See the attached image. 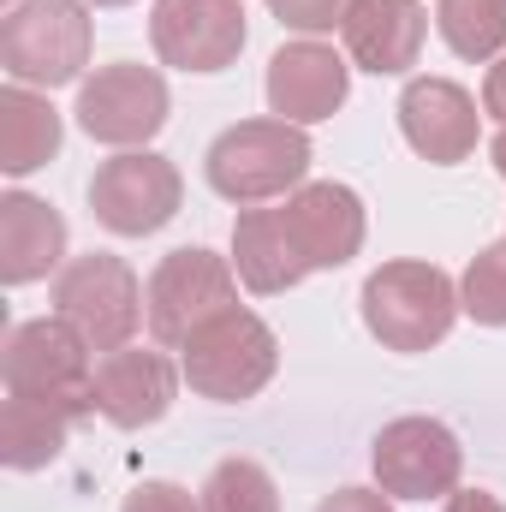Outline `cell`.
Segmentation results:
<instances>
[{
	"label": "cell",
	"instance_id": "1",
	"mask_svg": "<svg viewBox=\"0 0 506 512\" xmlns=\"http://www.w3.org/2000/svg\"><path fill=\"white\" fill-rule=\"evenodd\" d=\"M358 304H364V328L376 334L387 352H429V346H441L453 334L459 310H465L459 286L447 280V268L417 262V256L381 262L376 274L364 280Z\"/></svg>",
	"mask_w": 506,
	"mask_h": 512
},
{
	"label": "cell",
	"instance_id": "2",
	"mask_svg": "<svg viewBox=\"0 0 506 512\" xmlns=\"http://www.w3.org/2000/svg\"><path fill=\"white\" fill-rule=\"evenodd\" d=\"M90 36V0H18L0 18V66L24 90L84 84Z\"/></svg>",
	"mask_w": 506,
	"mask_h": 512
},
{
	"label": "cell",
	"instance_id": "3",
	"mask_svg": "<svg viewBox=\"0 0 506 512\" xmlns=\"http://www.w3.org/2000/svg\"><path fill=\"white\" fill-rule=\"evenodd\" d=\"M310 137L304 126H286V120H245V126H227L209 155H203V173H209V191L256 209V203H274V197H292L310 173Z\"/></svg>",
	"mask_w": 506,
	"mask_h": 512
},
{
	"label": "cell",
	"instance_id": "4",
	"mask_svg": "<svg viewBox=\"0 0 506 512\" xmlns=\"http://www.w3.org/2000/svg\"><path fill=\"white\" fill-rule=\"evenodd\" d=\"M179 352H185L179 370H185L191 393H203V399H215V405H245V399H256L262 387L274 382V370H280V340H274V328H268L256 310H245V304L221 310V316H215L209 328H197Z\"/></svg>",
	"mask_w": 506,
	"mask_h": 512
},
{
	"label": "cell",
	"instance_id": "5",
	"mask_svg": "<svg viewBox=\"0 0 506 512\" xmlns=\"http://www.w3.org/2000/svg\"><path fill=\"white\" fill-rule=\"evenodd\" d=\"M0 376H6V393L66 405L72 417L96 411V364H90V340H84L66 316L18 322V328L6 334V346H0Z\"/></svg>",
	"mask_w": 506,
	"mask_h": 512
},
{
	"label": "cell",
	"instance_id": "6",
	"mask_svg": "<svg viewBox=\"0 0 506 512\" xmlns=\"http://www.w3.org/2000/svg\"><path fill=\"white\" fill-rule=\"evenodd\" d=\"M239 304V268L227 256L203 251V245H185V251H167L155 262L149 286H143V316H149V334L155 346H185L197 328H209L221 310Z\"/></svg>",
	"mask_w": 506,
	"mask_h": 512
},
{
	"label": "cell",
	"instance_id": "7",
	"mask_svg": "<svg viewBox=\"0 0 506 512\" xmlns=\"http://www.w3.org/2000/svg\"><path fill=\"white\" fill-rule=\"evenodd\" d=\"M54 316H66L90 340V352L131 346V334L143 322V286H137L131 262L114 251L72 256L54 280Z\"/></svg>",
	"mask_w": 506,
	"mask_h": 512
},
{
	"label": "cell",
	"instance_id": "8",
	"mask_svg": "<svg viewBox=\"0 0 506 512\" xmlns=\"http://www.w3.org/2000/svg\"><path fill=\"white\" fill-rule=\"evenodd\" d=\"M185 203V179L167 155L155 149H120L114 161L96 167L90 179V215L120 233V239H149L161 233Z\"/></svg>",
	"mask_w": 506,
	"mask_h": 512
},
{
	"label": "cell",
	"instance_id": "9",
	"mask_svg": "<svg viewBox=\"0 0 506 512\" xmlns=\"http://www.w3.org/2000/svg\"><path fill=\"white\" fill-rule=\"evenodd\" d=\"M72 114L108 149H143L149 137H161L167 114H173V96H167V78L155 66L120 60V66H102V72H90L78 84Z\"/></svg>",
	"mask_w": 506,
	"mask_h": 512
},
{
	"label": "cell",
	"instance_id": "10",
	"mask_svg": "<svg viewBox=\"0 0 506 512\" xmlns=\"http://www.w3.org/2000/svg\"><path fill=\"white\" fill-rule=\"evenodd\" d=\"M376 465V489L393 501H441L459 489L465 471V447L447 423L435 417H393L370 447Z\"/></svg>",
	"mask_w": 506,
	"mask_h": 512
},
{
	"label": "cell",
	"instance_id": "11",
	"mask_svg": "<svg viewBox=\"0 0 506 512\" xmlns=\"http://www.w3.org/2000/svg\"><path fill=\"white\" fill-rule=\"evenodd\" d=\"M149 42L173 72H227L251 42L245 0H155Z\"/></svg>",
	"mask_w": 506,
	"mask_h": 512
},
{
	"label": "cell",
	"instance_id": "12",
	"mask_svg": "<svg viewBox=\"0 0 506 512\" xmlns=\"http://www.w3.org/2000/svg\"><path fill=\"white\" fill-rule=\"evenodd\" d=\"M262 90H268L274 120H286V126H322V120H334V114L346 108V96H352V60L334 54L328 42L304 36V42L274 48Z\"/></svg>",
	"mask_w": 506,
	"mask_h": 512
},
{
	"label": "cell",
	"instance_id": "13",
	"mask_svg": "<svg viewBox=\"0 0 506 512\" xmlns=\"http://www.w3.org/2000/svg\"><path fill=\"white\" fill-rule=\"evenodd\" d=\"M286 233H292V245L304 256V268L322 274V268H346L364 251L370 215H364V197L352 185L316 179V185H298L286 197Z\"/></svg>",
	"mask_w": 506,
	"mask_h": 512
},
{
	"label": "cell",
	"instance_id": "14",
	"mask_svg": "<svg viewBox=\"0 0 506 512\" xmlns=\"http://www.w3.org/2000/svg\"><path fill=\"white\" fill-rule=\"evenodd\" d=\"M393 114H399L405 143H411L423 161H435V167H459V161L477 155L483 114H477L471 90L453 84V78H411V84L399 90V108H393Z\"/></svg>",
	"mask_w": 506,
	"mask_h": 512
},
{
	"label": "cell",
	"instance_id": "15",
	"mask_svg": "<svg viewBox=\"0 0 506 512\" xmlns=\"http://www.w3.org/2000/svg\"><path fill=\"white\" fill-rule=\"evenodd\" d=\"M185 370L167 364V352H143V346H120L102 352L96 364V411L114 429H149L173 411Z\"/></svg>",
	"mask_w": 506,
	"mask_h": 512
},
{
	"label": "cell",
	"instance_id": "16",
	"mask_svg": "<svg viewBox=\"0 0 506 512\" xmlns=\"http://www.w3.org/2000/svg\"><path fill=\"white\" fill-rule=\"evenodd\" d=\"M340 36H346V60L358 72L405 78L423 54L429 12H423V0H352Z\"/></svg>",
	"mask_w": 506,
	"mask_h": 512
},
{
	"label": "cell",
	"instance_id": "17",
	"mask_svg": "<svg viewBox=\"0 0 506 512\" xmlns=\"http://www.w3.org/2000/svg\"><path fill=\"white\" fill-rule=\"evenodd\" d=\"M60 256H66L60 209L30 197V191H6L0 197V280L6 286H30V280L54 274Z\"/></svg>",
	"mask_w": 506,
	"mask_h": 512
},
{
	"label": "cell",
	"instance_id": "18",
	"mask_svg": "<svg viewBox=\"0 0 506 512\" xmlns=\"http://www.w3.org/2000/svg\"><path fill=\"white\" fill-rule=\"evenodd\" d=\"M233 268H239V280L256 298L292 292L310 274L298 245H292V233H286V209H245L233 221Z\"/></svg>",
	"mask_w": 506,
	"mask_h": 512
},
{
	"label": "cell",
	"instance_id": "19",
	"mask_svg": "<svg viewBox=\"0 0 506 512\" xmlns=\"http://www.w3.org/2000/svg\"><path fill=\"white\" fill-rule=\"evenodd\" d=\"M60 155V114L42 90L6 84L0 90V173L24 179Z\"/></svg>",
	"mask_w": 506,
	"mask_h": 512
},
{
	"label": "cell",
	"instance_id": "20",
	"mask_svg": "<svg viewBox=\"0 0 506 512\" xmlns=\"http://www.w3.org/2000/svg\"><path fill=\"white\" fill-rule=\"evenodd\" d=\"M72 411L66 405H48V399H24V393H6L0 405V459L6 471H42L60 459L66 435H72Z\"/></svg>",
	"mask_w": 506,
	"mask_h": 512
},
{
	"label": "cell",
	"instance_id": "21",
	"mask_svg": "<svg viewBox=\"0 0 506 512\" xmlns=\"http://www.w3.org/2000/svg\"><path fill=\"white\" fill-rule=\"evenodd\" d=\"M435 30L459 60H501L506 0H435Z\"/></svg>",
	"mask_w": 506,
	"mask_h": 512
},
{
	"label": "cell",
	"instance_id": "22",
	"mask_svg": "<svg viewBox=\"0 0 506 512\" xmlns=\"http://www.w3.org/2000/svg\"><path fill=\"white\" fill-rule=\"evenodd\" d=\"M203 512H280V489L256 459H221L197 489Z\"/></svg>",
	"mask_w": 506,
	"mask_h": 512
},
{
	"label": "cell",
	"instance_id": "23",
	"mask_svg": "<svg viewBox=\"0 0 506 512\" xmlns=\"http://www.w3.org/2000/svg\"><path fill=\"white\" fill-rule=\"evenodd\" d=\"M459 304L471 322L506 328V245H489V251L471 256V268L459 280Z\"/></svg>",
	"mask_w": 506,
	"mask_h": 512
},
{
	"label": "cell",
	"instance_id": "24",
	"mask_svg": "<svg viewBox=\"0 0 506 512\" xmlns=\"http://www.w3.org/2000/svg\"><path fill=\"white\" fill-rule=\"evenodd\" d=\"M268 12H274L286 30H298V36H328V30L346 24L352 0H268Z\"/></svg>",
	"mask_w": 506,
	"mask_h": 512
},
{
	"label": "cell",
	"instance_id": "25",
	"mask_svg": "<svg viewBox=\"0 0 506 512\" xmlns=\"http://www.w3.org/2000/svg\"><path fill=\"white\" fill-rule=\"evenodd\" d=\"M120 512H203V501L179 483H137Z\"/></svg>",
	"mask_w": 506,
	"mask_h": 512
},
{
	"label": "cell",
	"instance_id": "26",
	"mask_svg": "<svg viewBox=\"0 0 506 512\" xmlns=\"http://www.w3.org/2000/svg\"><path fill=\"white\" fill-rule=\"evenodd\" d=\"M316 512H393V495H381V489H334V495H322Z\"/></svg>",
	"mask_w": 506,
	"mask_h": 512
},
{
	"label": "cell",
	"instance_id": "27",
	"mask_svg": "<svg viewBox=\"0 0 506 512\" xmlns=\"http://www.w3.org/2000/svg\"><path fill=\"white\" fill-rule=\"evenodd\" d=\"M483 114L506 126V54L489 66V78H483Z\"/></svg>",
	"mask_w": 506,
	"mask_h": 512
},
{
	"label": "cell",
	"instance_id": "28",
	"mask_svg": "<svg viewBox=\"0 0 506 512\" xmlns=\"http://www.w3.org/2000/svg\"><path fill=\"white\" fill-rule=\"evenodd\" d=\"M447 512H506L489 489H453L447 495Z\"/></svg>",
	"mask_w": 506,
	"mask_h": 512
},
{
	"label": "cell",
	"instance_id": "29",
	"mask_svg": "<svg viewBox=\"0 0 506 512\" xmlns=\"http://www.w3.org/2000/svg\"><path fill=\"white\" fill-rule=\"evenodd\" d=\"M489 161H495V173L506 179V126L495 131V143H489Z\"/></svg>",
	"mask_w": 506,
	"mask_h": 512
},
{
	"label": "cell",
	"instance_id": "30",
	"mask_svg": "<svg viewBox=\"0 0 506 512\" xmlns=\"http://www.w3.org/2000/svg\"><path fill=\"white\" fill-rule=\"evenodd\" d=\"M90 6H131V0H90Z\"/></svg>",
	"mask_w": 506,
	"mask_h": 512
}]
</instances>
